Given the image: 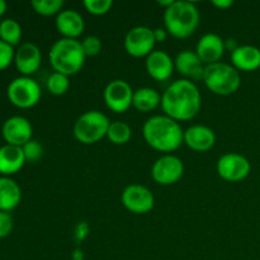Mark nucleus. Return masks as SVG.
<instances>
[{
  "mask_svg": "<svg viewBox=\"0 0 260 260\" xmlns=\"http://www.w3.org/2000/svg\"><path fill=\"white\" fill-rule=\"evenodd\" d=\"M71 260H84V253L81 249H75L71 254Z\"/></svg>",
  "mask_w": 260,
  "mask_h": 260,
  "instance_id": "nucleus-37",
  "label": "nucleus"
},
{
  "mask_svg": "<svg viewBox=\"0 0 260 260\" xmlns=\"http://www.w3.org/2000/svg\"><path fill=\"white\" fill-rule=\"evenodd\" d=\"M33 128L30 122L22 116H13L4 122L2 128L3 139L8 145L22 147L32 140Z\"/></svg>",
  "mask_w": 260,
  "mask_h": 260,
  "instance_id": "nucleus-13",
  "label": "nucleus"
},
{
  "mask_svg": "<svg viewBox=\"0 0 260 260\" xmlns=\"http://www.w3.org/2000/svg\"><path fill=\"white\" fill-rule=\"evenodd\" d=\"M22 38V27L15 19L8 18L0 22V40L10 45L17 46Z\"/></svg>",
  "mask_w": 260,
  "mask_h": 260,
  "instance_id": "nucleus-24",
  "label": "nucleus"
},
{
  "mask_svg": "<svg viewBox=\"0 0 260 260\" xmlns=\"http://www.w3.org/2000/svg\"><path fill=\"white\" fill-rule=\"evenodd\" d=\"M42 62V55L37 45L25 42L18 47L14 55V63L22 76H29L40 69Z\"/></svg>",
  "mask_w": 260,
  "mask_h": 260,
  "instance_id": "nucleus-14",
  "label": "nucleus"
},
{
  "mask_svg": "<svg viewBox=\"0 0 260 260\" xmlns=\"http://www.w3.org/2000/svg\"><path fill=\"white\" fill-rule=\"evenodd\" d=\"M14 47L0 40V70L7 69L14 61Z\"/></svg>",
  "mask_w": 260,
  "mask_h": 260,
  "instance_id": "nucleus-31",
  "label": "nucleus"
},
{
  "mask_svg": "<svg viewBox=\"0 0 260 260\" xmlns=\"http://www.w3.org/2000/svg\"><path fill=\"white\" fill-rule=\"evenodd\" d=\"M30 5L37 14L51 17L62 12L63 0H33Z\"/></svg>",
  "mask_w": 260,
  "mask_h": 260,
  "instance_id": "nucleus-26",
  "label": "nucleus"
},
{
  "mask_svg": "<svg viewBox=\"0 0 260 260\" xmlns=\"http://www.w3.org/2000/svg\"><path fill=\"white\" fill-rule=\"evenodd\" d=\"M7 95L10 103L18 108H32L40 102L41 88L30 76H19L10 81Z\"/></svg>",
  "mask_w": 260,
  "mask_h": 260,
  "instance_id": "nucleus-7",
  "label": "nucleus"
},
{
  "mask_svg": "<svg viewBox=\"0 0 260 260\" xmlns=\"http://www.w3.org/2000/svg\"><path fill=\"white\" fill-rule=\"evenodd\" d=\"M168 30L165 28H155L154 29V37L156 42H164L168 38Z\"/></svg>",
  "mask_w": 260,
  "mask_h": 260,
  "instance_id": "nucleus-34",
  "label": "nucleus"
},
{
  "mask_svg": "<svg viewBox=\"0 0 260 260\" xmlns=\"http://www.w3.org/2000/svg\"><path fill=\"white\" fill-rule=\"evenodd\" d=\"M121 202L129 212L145 215L154 208L155 197L145 185L131 184L127 185L122 192Z\"/></svg>",
  "mask_w": 260,
  "mask_h": 260,
  "instance_id": "nucleus-10",
  "label": "nucleus"
},
{
  "mask_svg": "<svg viewBox=\"0 0 260 260\" xmlns=\"http://www.w3.org/2000/svg\"><path fill=\"white\" fill-rule=\"evenodd\" d=\"M174 68L178 73L192 80H203L206 65L198 57L196 51L184 50L178 53L174 60Z\"/></svg>",
  "mask_w": 260,
  "mask_h": 260,
  "instance_id": "nucleus-18",
  "label": "nucleus"
},
{
  "mask_svg": "<svg viewBox=\"0 0 260 260\" xmlns=\"http://www.w3.org/2000/svg\"><path fill=\"white\" fill-rule=\"evenodd\" d=\"M135 90L126 80L116 79L107 84L104 89V102L114 113H124L132 106Z\"/></svg>",
  "mask_w": 260,
  "mask_h": 260,
  "instance_id": "nucleus-9",
  "label": "nucleus"
},
{
  "mask_svg": "<svg viewBox=\"0 0 260 260\" xmlns=\"http://www.w3.org/2000/svg\"><path fill=\"white\" fill-rule=\"evenodd\" d=\"M23 154H24L25 161L29 162H36L42 157L43 155V146L41 142H38L37 140H30L28 141L24 146H22Z\"/></svg>",
  "mask_w": 260,
  "mask_h": 260,
  "instance_id": "nucleus-28",
  "label": "nucleus"
},
{
  "mask_svg": "<svg viewBox=\"0 0 260 260\" xmlns=\"http://www.w3.org/2000/svg\"><path fill=\"white\" fill-rule=\"evenodd\" d=\"M47 89L53 95H63L70 88L69 76L60 73H52L47 79Z\"/></svg>",
  "mask_w": 260,
  "mask_h": 260,
  "instance_id": "nucleus-27",
  "label": "nucleus"
},
{
  "mask_svg": "<svg viewBox=\"0 0 260 260\" xmlns=\"http://www.w3.org/2000/svg\"><path fill=\"white\" fill-rule=\"evenodd\" d=\"M14 228V221L9 212L0 211V239H4L12 234Z\"/></svg>",
  "mask_w": 260,
  "mask_h": 260,
  "instance_id": "nucleus-32",
  "label": "nucleus"
},
{
  "mask_svg": "<svg viewBox=\"0 0 260 260\" xmlns=\"http://www.w3.org/2000/svg\"><path fill=\"white\" fill-rule=\"evenodd\" d=\"M160 104H161V95L155 89L145 86V88L135 90L132 106L139 112L149 113V112L156 109Z\"/></svg>",
  "mask_w": 260,
  "mask_h": 260,
  "instance_id": "nucleus-23",
  "label": "nucleus"
},
{
  "mask_svg": "<svg viewBox=\"0 0 260 260\" xmlns=\"http://www.w3.org/2000/svg\"><path fill=\"white\" fill-rule=\"evenodd\" d=\"M109 121L108 117L102 112L88 111L81 114L74 124V136L80 144L91 145L107 137Z\"/></svg>",
  "mask_w": 260,
  "mask_h": 260,
  "instance_id": "nucleus-6",
  "label": "nucleus"
},
{
  "mask_svg": "<svg viewBox=\"0 0 260 260\" xmlns=\"http://www.w3.org/2000/svg\"><path fill=\"white\" fill-rule=\"evenodd\" d=\"M184 173V165L178 156L167 154L159 157L152 164L151 177L157 184L172 185L175 184Z\"/></svg>",
  "mask_w": 260,
  "mask_h": 260,
  "instance_id": "nucleus-12",
  "label": "nucleus"
},
{
  "mask_svg": "<svg viewBox=\"0 0 260 260\" xmlns=\"http://www.w3.org/2000/svg\"><path fill=\"white\" fill-rule=\"evenodd\" d=\"M48 58L55 73L71 76L83 69L86 56L80 41L62 37L53 43Z\"/></svg>",
  "mask_w": 260,
  "mask_h": 260,
  "instance_id": "nucleus-4",
  "label": "nucleus"
},
{
  "mask_svg": "<svg viewBox=\"0 0 260 260\" xmlns=\"http://www.w3.org/2000/svg\"><path fill=\"white\" fill-rule=\"evenodd\" d=\"M238 47H239V45L236 43V40H234V38H228V40H225V50L226 51H231V52H234V51H235Z\"/></svg>",
  "mask_w": 260,
  "mask_h": 260,
  "instance_id": "nucleus-36",
  "label": "nucleus"
},
{
  "mask_svg": "<svg viewBox=\"0 0 260 260\" xmlns=\"http://www.w3.org/2000/svg\"><path fill=\"white\" fill-rule=\"evenodd\" d=\"M212 5L213 7L218 8L220 10H225V9H229L230 7H233L234 2L233 0H213Z\"/></svg>",
  "mask_w": 260,
  "mask_h": 260,
  "instance_id": "nucleus-35",
  "label": "nucleus"
},
{
  "mask_svg": "<svg viewBox=\"0 0 260 260\" xmlns=\"http://www.w3.org/2000/svg\"><path fill=\"white\" fill-rule=\"evenodd\" d=\"M81 42V47H83L84 53H85L86 57H93L101 53L102 51V41L101 38L96 37V36H88V37L84 38Z\"/></svg>",
  "mask_w": 260,
  "mask_h": 260,
  "instance_id": "nucleus-30",
  "label": "nucleus"
},
{
  "mask_svg": "<svg viewBox=\"0 0 260 260\" xmlns=\"http://www.w3.org/2000/svg\"><path fill=\"white\" fill-rule=\"evenodd\" d=\"M56 29L63 36V38L76 40L79 36L83 35L85 29V22L80 13L74 9L62 10L57 14L55 20Z\"/></svg>",
  "mask_w": 260,
  "mask_h": 260,
  "instance_id": "nucleus-19",
  "label": "nucleus"
},
{
  "mask_svg": "<svg viewBox=\"0 0 260 260\" xmlns=\"http://www.w3.org/2000/svg\"><path fill=\"white\" fill-rule=\"evenodd\" d=\"M225 51V40L216 33H207L202 36L196 48V53L205 65L220 62Z\"/></svg>",
  "mask_w": 260,
  "mask_h": 260,
  "instance_id": "nucleus-15",
  "label": "nucleus"
},
{
  "mask_svg": "<svg viewBox=\"0 0 260 260\" xmlns=\"http://www.w3.org/2000/svg\"><path fill=\"white\" fill-rule=\"evenodd\" d=\"M217 174L226 182H240L250 173V161L238 152H228L217 161Z\"/></svg>",
  "mask_w": 260,
  "mask_h": 260,
  "instance_id": "nucleus-11",
  "label": "nucleus"
},
{
  "mask_svg": "<svg viewBox=\"0 0 260 260\" xmlns=\"http://www.w3.org/2000/svg\"><path fill=\"white\" fill-rule=\"evenodd\" d=\"M174 2H175V0H157V4H159L160 7L168 9L169 7H172L173 3H174Z\"/></svg>",
  "mask_w": 260,
  "mask_h": 260,
  "instance_id": "nucleus-38",
  "label": "nucleus"
},
{
  "mask_svg": "<svg viewBox=\"0 0 260 260\" xmlns=\"http://www.w3.org/2000/svg\"><path fill=\"white\" fill-rule=\"evenodd\" d=\"M146 71L154 80L165 81L174 71V60L165 51H152L146 57Z\"/></svg>",
  "mask_w": 260,
  "mask_h": 260,
  "instance_id": "nucleus-17",
  "label": "nucleus"
},
{
  "mask_svg": "<svg viewBox=\"0 0 260 260\" xmlns=\"http://www.w3.org/2000/svg\"><path fill=\"white\" fill-rule=\"evenodd\" d=\"M231 62L236 70L254 71L260 68V50L255 46H239L231 52Z\"/></svg>",
  "mask_w": 260,
  "mask_h": 260,
  "instance_id": "nucleus-20",
  "label": "nucleus"
},
{
  "mask_svg": "<svg viewBox=\"0 0 260 260\" xmlns=\"http://www.w3.org/2000/svg\"><path fill=\"white\" fill-rule=\"evenodd\" d=\"M184 144L193 151L206 152L215 146L216 135L210 127L194 124L184 131Z\"/></svg>",
  "mask_w": 260,
  "mask_h": 260,
  "instance_id": "nucleus-16",
  "label": "nucleus"
},
{
  "mask_svg": "<svg viewBox=\"0 0 260 260\" xmlns=\"http://www.w3.org/2000/svg\"><path fill=\"white\" fill-rule=\"evenodd\" d=\"M146 144L156 151L172 152L184 142V131L179 122L165 114L152 116L142 127Z\"/></svg>",
  "mask_w": 260,
  "mask_h": 260,
  "instance_id": "nucleus-2",
  "label": "nucleus"
},
{
  "mask_svg": "<svg viewBox=\"0 0 260 260\" xmlns=\"http://www.w3.org/2000/svg\"><path fill=\"white\" fill-rule=\"evenodd\" d=\"M201 14L194 3L175 0L172 7L165 9L164 24L169 35L175 38H187L192 36L200 24Z\"/></svg>",
  "mask_w": 260,
  "mask_h": 260,
  "instance_id": "nucleus-3",
  "label": "nucleus"
},
{
  "mask_svg": "<svg viewBox=\"0 0 260 260\" xmlns=\"http://www.w3.org/2000/svg\"><path fill=\"white\" fill-rule=\"evenodd\" d=\"M7 9H8L7 2H4V0H0V17L7 13Z\"/></svg>",
  "mask_w": 260,
  "mask_h": 260,
  "instance_id": "nucleus-39",
  "label": "nucleus"
},
{
  "mask_svg": "<svg viewBox=\"0 0 260 260\" xmlns=\"http://www.w3.org/2000/svg\"><path fill=\"white\" fill-rule=\"evenodd\" d=\"M22 190L18 183L9 177H0V211L9 212L18 207Z\"/></svg>",
  "mask_w": 260,
  "mask_h": 260,
  "instance_id": "nucleus-22",
  "label": "nucleus"
},
{
  "mask_svg": "<svg viewBox=\"0 0 260 260\" xmlns=\"http://www.w3.org/2000/svg\"><path fill=\"white\" fill-rule=\"evenodd\" d=\"M85 9L93 15H104L112 9L113 2L112 0H85L83 3Z\"/></svg>",
  "mask_w": 260,
  "mask_h": 260,
  "instance_id": "nucleus-29",
  "label": "nucleus"
},
{
  "mask_svg": "<svg viewBox=\"0 0 260 260\" xmlns=\"http://www.w3.org/2000/svg\"><path fill=\"white\" fill-rule=\"evenodd\" d=\"M132 129L126 122L113 121L109 124L107 139L114 145H124L131 140Z\"/></svg>",
  "mask_w": 260,
  "mask_h": 260,
  "instance_id": "nucleus-25",
  "label": "nucleus"
},
{
  "mask_svg": "<svg viewBox=\"0 0 260 260\" xmlns=\"http://www.w3.org/2000/svg\"><path fill=\"white\" fill-rule=\"evenodd\" d=\"M25 162L22 147L4 145L0 147V173L4 177L15 174L23 168Z\"/></svg>",
  "mask_w": 260,
  "mask_h": 260,
  "instance_id": "nucleus-21",
  "label": "nucleus"
},
{
  "mask_svg": "<svg viewBox=\"0 0 260 260\" xmlns=\"http://www.w3.org/2000/svg\"><path fill=\"white\" fill-rule=\"evenodd\" d=\"M89 234V226L86 222H79L78 226L75 229V239L76 241L81 243L83 240H85L86 236Z\"/></svg>",
  "mask_w": 260,
  "mask_h": 260,
  "instance_id": "nucleus-33",
  "label": "nucleus"
},
{
  "mask_svg": "<svg viewBox=\"0 0 260 260\" xmlns=\"http://www.w3.org/2000/svg\"><path fill=\"white\" fill-rule=\"evenodd\" d=\"M161 108L165 116L177 122L189 121L201 111L202 96L194 81L189 79L175 80L161 95Z\"/></svg>",
  "mask_w": 260,
  "mask_h": 260,
  "instance_id": "nucleus-1",
  "label": "nucleus"
},
{
  "mask_svg": "<svg viewBox=\"0 0 260 260\" xmlns=\"http://www.w3.org/2000/svg\"><path fill=\"white\" fill-rule=\"evenodd\" d=\"M0 22H2V20H0Z\"/></svg>",
  "mask_w": 260,
  "mask_h": 260,
  "instance_id": "nucleus-40",
  "label": "nucleus"
},
{
  "mask_svg": "<svg viewBox=\"0 0 260 260\" xmlns=\"http://www.w3.org/2000/svg\"><path fill=\"white\" fill-rule=\"evenodd\" d=\"M154 29L146 25L131 28L124 37V50L132 57H147L155 47Z\"/></svg>",
  "mask_w": 260,
  "mask_h": 260,
  "instance_id": "nucleus-8",
  "label": "nucleus"
},
{
  "mask_svg": "<svg viewBox=\"0 0 260 260\" xmlns=\"http://www.w3.org/2000/svg\"><path fill=\"white\" fill-rule=\"evenodd\" d=\"M203 83L213 94L221 96H228L236 93L240 88V73L225 62H216L206 65Z\"/></svg>",
  "mask_w": 260,
  "mask_h": 260,
  "instance_id": "nucleus-5",
  "label": "nucleus"
}]
</instances>
